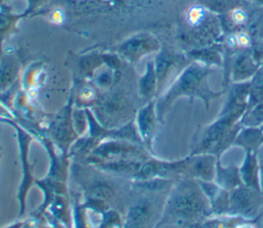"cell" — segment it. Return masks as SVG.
I'll use <instances>...</instances> for the list:
<instances>
[{
    "label": "cell",
    "mask_w": 263,
    "mask_h": 228,
    "mask_svg": "<svg viewBox=\"0 0 263 228\" xmlns=\"http://www.w3.org/2000/svg\"><path fill=\"white\" fill-rule=\"evenodd\" d=\"M260 193L248 186L231 189L228 195V212L242 217H254L263 203Z\"/></svg>",
    "instance_id": "cell-1"
},
{
    "label": "cell",
    "mask_w": 263,
    "mask_h": 228,
    "mask_svg": "<svg viewBox=\"0 0 263 228\" xmlns=\"http://www.w3.org/2000/svg\"><path fill=\"white\" fill-rule=\"evenodd\" d=\"M205 197L196 184H187L174 200V210L184 216H197L205 208Z\"/></svg>",
    "instance_id": "cell-2"
},
{
    "label": "cell",
    "mask_w": 263,
    "mask_h": 228,
    "mask_svg": "<svg viewBox=\"0 0 263 228\" xmlns=\"http://www.w3.org/2000/svg\"><path fill=\"white\" fill-rule=\"evenodd\" d=\"M241 181L246 186L260 191L259 167L257 166L256 151H248L243 164L239 170ZM261 192V191H260Z\"/></svg>",
    "instance_id": "cell-3"
},
{
    "label": "cell",
    "mask_w": 263,
    "mask_h": 228,
    "mask_svg": "<svg viewBox=\"0 0 263 228\" xmlns=\"http://www.w3.org/2000/svg\"><path fill=\"white\" fill-rule=\"evenodd\" d=\"M261 142H263V131L258 126H247L234 139L236 145L243 147L248 151H256Z\"/></svg>",
    "instance_id": "cell-4"
},
{
    "label": "cell",
    "mask_w": 263,
    "mask_h": 228,
    "mask_svg": "<svg viewBox=\"0 0 263 228\" xmlns=\"http://www.w3.org/2000/svg\"><path fill=\"white\" fill-rule=\"evenodd\" d=\"M217 183L224 190H231L241 184L239 170L236 166L222 167L217 164Z\"/></svg>",
    "instance_id": "cell-5"
},
{
    "label": "cell",
    "mask_w": 263,
    "mask_h": 228,
    "mask_svg": "<svg viewBox=\"0 0 263 228\" xmlns=\"http://www.w3.org/2000/svg\"><path fill=\"white\" fill-rule=\"evenodd\" d=\"M193 175L203 181H211L214 178L215 157L212 155H200L193 158Z\"/></svg>",
    "instance_id": "cell-6"
},
{
    "label": "cell",
    "mask_w": 263,
    "mask_h": 228,
    "mask_svg": "<svg viewBox=\"0 0 263 228\" xmlns=\"http://www.w3.org/2000/svg\"><path fill=\"white\" fill-rule=\"evenodd\" d=\"M204 75V72L199 68H190L185 72L183 77L181 78L178 92L181 93H196L197 86L202 79Z\"/></svg>",
    "instance_id": "cell-7"
},
{
    "label": "cell",
    "mask_w": 263,
    "mask_h": 228,
    "mask_svg": "<svg viewBox=\"0 0 263 228\" xmlns=\"http://www.w3.org/2000/svg\"><path fill=\"white\" fill-rule=\"evenodd\" d=\"M240 124L254 127L263 124V102L253 105V108L248 110L241 118Z\"/></svg>",
    "instance_id": "cell-8"
},
{
    "label": "cell",
    "mask_w": 263,
    "mask_h": 228,
    "mask_svg": "<svg viewBox=\"0 0 263 228\" xmlns=\"http://www.w3.org/2000/svg\"><path fill=\"white\" fill-rule=\"evenodd\" d=\"M249 101L251 105L263 102V76L258 77L250 86Z\"/></svg>",
    "instance_id": "cell-9"
},
{
    "label": "cell",
    "mask_w": 263,
    "mask_h": 228,
    "mask_svg": "<svg viewBox=\"0 0 263 228\" xmlns=\"http://www.w3.org/2000/svg\"><path fill=\"white\" fill-rule=\"evenodd\" d=\"M253 73V67L250 64L249 59L241 58L239 59V62H237L235 66V73L234 77L235 79H243L246 77H249Z\"/></svg>",
    "instance_id": "cell-10"
},
{
    "label": "cell",
    "mask_w": 263,
    "mask_h": 228,
    "mask_svg": "<svg viewBox=\"0 0 263 228\" xmlns=\"http://www.w3.org/2000/svg\"><path fill=\"white\" fill-rule=\"evenodd\" d=\"M259 174H260V191L263 194V164L259 166Z\"/></svg>",
    "instance_id": "cell-11"
}]
</instances>
